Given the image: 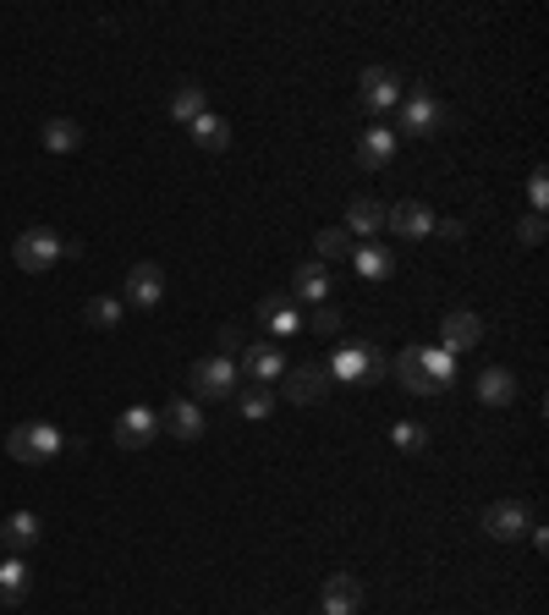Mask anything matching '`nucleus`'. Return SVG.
Returning <instances> with one entry per match:
<instances>
[{
	"label": "nucleus",
	"instance_id": "ddd939ff",
	"mask_svg": "<svg viewBox=\"0 0 549 615\" xmlns=\"http://www.w3.org/2000/svg\"><path fill=\"white\" fill-rule=\"evenodd\" d=\"M319 610L324 615H357L362 610V582L352 572H330L324 588H319Z\"/></svg>",
	"mask_w": 549,
	"mask_h": 615
},
{
	"label": "nucleus",
	"instance_id": "20e7f679",
	"mask_svg": "<svg viewBox=\"0 0 549 615\" xmlns=\"http://www.w3.org/2000/svg\"><path fill=\"white\" fill-rule=\"evenodd\" d=\"M445 105L429 94V88H407L401 94V116H396V138H434L445 127Z\"/></svg>",
	"mask_w": 549,
	"mask_h": 615
},
{
	"label": "nucleus",
	"instance_id": "5701e85b",
	"mask_svg": "<svg viewBox=\"0 0 549 615\" xmlns=\"http://www.w3.org/2000/svg\"><path fill=\"white\" fill-rule=\"evenodd\" d=\"M385 231V204L380 198H352L346 204V236H380Z\"/></svg>",
	"mask_w": 549,
	"mask_h": 615
},
{
	"label": "nucleus",
	"instance_id": "a878e982",
	"mask_svg": "<svg viewBox=\"0 0 549 615\" xmlns=\"http://www.w3.org/2000/svg\"><path fill=\"white\" fill-rule=\"evenodd\" d=\"M418 351H423V369H429L434 396H439V390H450V385H456V358H450L445 346H418Z\"/></svg>",
	"mask_w": 549,
	"mask_h": 615
},
{
	"label": "nucleus",
	"instance_id": "2f4dec72",
	"mask_svg": "<svg viewBox=\"0 0 549 615\" xmlns=\"http://www.w3.org/2000/svg\"><path fill=\"white\" fill-rule=\"evenodd\" d=\"M314 253H319V264L352 258V236H346V226H324V231L314 236Z\"/></svg>",
	"mask_w": 549,
	"mask_h": 615
},
{
	"label": "nucleus",
	"instance_id": "7c9ffc66",
	"mask_svg": "<svg viewBox=\"0 0 549 615\" xmlns=\"http://www.w3.org/2000/svg\"><path fill=\"white\" fill-rule=\"evenodd\" d=\"M82 324L116 330V324H122V297H88V303H82Z\"/></svg>",
	"mask_w": 549,
	"mask_h": 615
},
{
	"label": "nucleus",
	"instance_id": "4468645a",
	"mask_svg": "<svg viewBox=\"0 0 549 615\" xmlns=\"http://www.w3.org/2000/svg\"><path fill=\"white\" fill-rule=\"evenodd\" d=\"M396 149H401V138H396V127H369V132H357V165L362 170H385L391 159H396Z\"/></svg>",
	"mask_w": 549,
	"mask_h": 615
},
{
	"label": "nucleus",
	"instance_id": "dca6fc26",
	"mask_svg": "<svg viewBox=\"0 0 549 615\" xmlns=\"http://www.w3.org/2000/svg\"><path fill=\"white\" fill-rule=\"evenodd\" d=\"M527 505H516V500H495L489 511H484V534L489 539H500V544H511V539H522L527 534Z\"/></svg>",
	"mask_w": 549,
	"mask_h": 615
},
{
	"label": "nucleus",
	"instance_id": "4c0bfd02",
	"mask_svg": "<svg viewBox=\"0 0 549 615\" xmlns=\"http://www.w3.org/2000/svg\"><path fill=\"white\" fill-rule=\"evenodd\" d=\"M434 231H439V236H450V242H456V236H462V231H468V226H462V220H434Z\"/></svg>",
	"mask_w": 549,
	"mask_h": 615
},
{
	"label": "nucleus",
	"instance_id": "cd10ccee",
	"mask_svg": "<svg viewBox=\"0 0 549 615\" xmlns=\"http://www.w3.org/2000/svg\"><path fill=\"white\" fill-rule=\"evenodd\" d=\"M44 149L50 154H72V149H82V127L72 121V116H55V121H44Z\"/></svg>",
	"mask_w": 549,
	"mask_h": 615
},
{
	"label": "nucleus",
	"instance_id": "58836bf2",
	"mask_svg": "<svg viewBox=\"0 0 549 615\" xmlns=\"http://www.w3.org/2000/svg\"><path fill=\"white\" fill-rule=\"evenodd\" d=\"M314 615H324V610H314Z\"/></svg>",
	"mask_w": 549,
	"mask_h": 615
},
{
	"label": "nucleus",
	"instance_id": "f03ea898",
	"mask_svg": "<svg viewBox=\"0 0 549 615\" xmlns=\"http://www.w3.org/2000/svg\"><path fill=\"white\" fill-rule=\"evenodd\" d=\"M324 374H330V385L335 380L341 385H380L391 374V363H385V351L374 341H341V351L324 363Z\"/></svg>",
	"mask_w": 549,
	"mask_h": 615
},
{
	"label": "nucleus",
	"instance_id": "72a5a7b5",
	"mask_svg": "<svg viewBox=\"0 0 549 615\" xmlns=\"http://www.w3.org/2000/svg\"><path fill=\"white\" fill-rule=\"evenodd\" d=\"M544 231H549V226H544V215H522V220H516V242H522V247H538V242H544Z\"/></svg>",
	"mask_w": 549,
	"mask_h": 615
},
{
	"label": "nucleus",
	"instance_id": "412c9836",
	"mask_svg": "<svg viewBox=\"0 0 549 615\" xmlns=\"http://www.w3.org/2000/svg\"><path fill=\"white\" fill-rule=\"evenodd\" d=\"M28 588H34V572H28V561H23V555H0V604H7V610H17V604L28 599Z\"/></svg>",
	"mask_w": 549,
	"mask_h": 615
},
{
	"label": "nucleus",
	"instance_id": "e433bc0d",
	"mask_svg": "<svg viewBox=\"0 0 549 615\" xmlns=\"http://www.w3.org/2000/svg\"><path fill=\"white\" fill-rule=\"evenodd\" d=\"M527 539H533V550H549V527H538V522H527Z\"/></svg>",
	"mask_w": 549,
	"mask_h": 615
},
{
	"label": "nucleus",
	"instance_id": "7ed1b4c3",
	"mask_svg": "<svg viewBox=\"0 0 549 615\" xmlns=\"http://www.w3.org/2000/svg\"><path fill=\"white\" fill-rule=\"evenodd\" d=\"M66 446H72V439H66L55 423H17V428L7 434V457H12V462H23V467L55 462Z\"/></svg>",
	"mask_w": 549,
	"mask_h": 615
},
{
	"label": "nucleus",
	"instance_id": "f704fd0d",
	"mask_svg": "<svg viewBox=\"0 0 549 615\" xmlns=\"http://www.w3.org/2000/svg\"><path fill=\"white\" fill-rule=\"evenodd\" d=\"M308 330H314V335H335V330H341V308L319 303V308H314V319H308Z\"/></svg>",
	"mask_w": 549,
	"mask_h": 615
},
{
	"label": "nucleus",
	"instance_id": "423d86ee",
	"mask_svg": "<svg viewBox=\"0 0 549 615\" xmlns=\"http://www.w3.org/2000/svg\"><path fill=\"white\" fill-rule=\"evenodd\" d=\"M188 380H193V396H209V401H231V396H237V363L220 358V351L199 358Z\"/></svg>",
	"mask_w": 549,
	"mask_h": 615
},
{
	"label": "nucleus",
	"instance_id": "c756f323",
	"mask_svg": "<svg viewBox=\"0 0 549 615\" xmlns=\"http://www.w3.org/2000/svg\"><path fill=\"white\" fill-rule=\"evenodd\" d=\"M231 401H237V412H242V418H253V423H258V418H269V412H274V401H281V396H274L269 385H247V390H237Z\"/></svg>",
	"mask_w": 549,
	"mask_h": 615
},
{
	"label": "nucleus",
	"instance_id": "b1692460",
	"mask_svg": "<svg viewBox=\"0 0 549 615\" xmlns=\"http://www.w3.org/2000/svg\"><path fill=\"white\" fill-rule=\"evenodd\" d=\"M209 111V100H204V88L188 77V82H176V94H170V121H181V127H193L199 116Z\"/></svg>",
	"mask_w": 549,
	"mask_h": 615
},
{
	"label": "nucleus",
	"instance_id": "1a4fd4ad",
	"mask_svg": "<svg viewBox=\"0 0 549 615\" xmlns=\"http://www.w3.org/2000/svg\"><path fill=\"white\" fill-rule=\"evenodd\" d=\"M484 341V319L473 313V308H450L445 319H439V346L450 351V358H462V351H473Z\"/></svg>",
	"mask_w": 549,
	"mask_h": 615
},
{
	"label": "nucleus",
	"instance_id": "f3484780",
	"mask_svg": "<svg viewBox=\"0 0 549 615\" xmlns=\"http://www.w3.org/2000/svg\"><path fill=\"white\" fill-rule=\"evenodd\" d=\"M391 380H396L407 396H434L429 369H423V351H418V346H407V351H396V358H391Z\"/></svg>",
	"mask_w": 549,
	"mask_h": 615
},
{
	"label": "nucleus",
	"instance_id": "0eeeda50",
	"mask_svg": "<svg viewBox=\"0 0 549 615\" xmlns=\"http://www.w3.org/2000/svg\"><path fill=\"white\" fill-rule=\"evenodd\" d=\"M159 434L181 439V446H193V439L209 434V418H204V407H199L193 396H176V401H165V412H159Z\"/></svg>",
	"mask_w": 549,
	"mask_h": 615
},
{
	"label": "nucleus",
	"instance_id": "a211bd4d",
	"mask_svg": "<svg viewBox=\"0 0 549 615\" xmlns=\"http://www.w3.org/2000/svg\"><path fill=\"white\" fill-rule=\"evenodd\" d=\"M39 534H44V522H39L34 511H12L7 522H0V550L23 555V550H34V544H39Z\"/></svg>",
	"mask_w": 549,
	"mask_h": 615
},
{
	"label": "nucleus",
	"instance_id": "ea45409f",
	"mask_svg": "<svg viewBox=\"0 0 549 615\" xmlns=\"http://www.w3.org/2000/svg\"><path fill=\"white\" fill-rule=\"evenodd\" d=\"M0 555H7V550H0Z\"/></svg>",
	"mask_w": 549,
	"mask_h": 615
},
{
	"label": "nucleus",
	"instance_id": "39448f33",
	"mask_svg": "<svg viewBox=\"0 0 549 615\" xmlns=\"http://www.w3.org/2000/svg\"><path fill=\"white\" fill-rule=\"evenodd\" d=\"M401 77L391 72V66H362V77H357V105L362 111H374V116H385V111H396L401 105Z\"/></svg>",
	"mask_w": 549,
	"mask_h": 615
},
{
	"label": "nucleus",
	"instance_id": "bb28decb",
	"mask_svg": "<svg viewBox=\"0 0 549 615\" xmlns=\"http://www.w3.org/2000/svg\"><path fill=\"white\" fill-rule=\"evenodd\" d=\"M193 143H199V149H209V154H220V149L231 143V121H226V116H215V111H204V116L193 121Z\"/></svg>",
	"mask_w": 549,
	"mask_h": 615
},
{
	"label": "nucleus",
	"instance_id": "393cba45",
	"mask_svg": "<svg viewBox=\"0 0 549 615\" xmlns=\"http://www.w3.org/2000/svg\"><path fill=\"white\" fill-rule=\"evenodd\" d=\"M352 264H357L362 281H391V276H396V258H391V247H380V242L352 247Z\"/></svg>",
	"mask_w": 549,
	"mask_h": 615
},
{
	"label": "nucleus",
	"instance_id": "4be33fe9",
	"mask_svg": "<svg viewBox=\"0 0 549 615\" xmlns=\"http://www.w3.org/2000/svg\"><path fill=\"white\" fill-rule=\"evenodd\" d=\"M473 396H478L484 407H511V401H516V374H511V369H484V374L473 380Z\"/></svg>",
	"mask_w": 549,
	"mask_h": 615
},
{
	"label": "nucleus",
	"instance_id": "9d476101",
	"mask_svg": "<svg viewBox=\"0 0 549 615\" xmlns=\"http://www.w3.org/2000/svg\"><path fill=\"white\" fill-rule=\"evenodd\" d=\"M242 374L253 380V385H274L286 374V351L274 346V341H247L242 346Z\"/></svg>",
	"mask_w": 549,
	"mask_h": 615
},
{
	"label": "nucleus",
	"instance_id": "6ab92c4d",
	"mask_svg": "<svg viewBox=\"0 0 549 615\" xmlns=\"http://www.w3.org/2000/svg\"><path fill=\"white\" fill-rule=\"evenodd\" d=\"M253 319H258V324H269L274 335H297V330H303V313H297V303H292L286 292L264 297V303L253 308Z\"/></svg>",
	"mask_w": 549,
	"mask_h": 615
},
{
	"label": "nucleus",
	"instance_id": "6e6552de",
	"mask_svg": "<svg viewBox=\"0 0 549 615\" xmlns=\"http://www.w3.org/2000/svg\"><path fill=\"white\" fill-rule=\"evenodd\" d=\"M274 396H286V401H297V407H319L324 396H330V374H324V363H286V374H281V390Z\"/></svg>",
	"mask_w": 549,
	"mask_h": 615
},
{
	"label": "nucleus",
	"instance_id": "c9c22d12",
	"mask_svg": "<svg viewBox=\"0 0 549 615\" xmlns=\"http://www.w3.org/2000/svg\"><path fill=\"white\" fill-rule=\"evenodd\" d=\"M220 346H226V351H242V346H247V335H242L237 324H226V330H220Z\"/></svg>",
	"mask_w": 549,
	"mask_h": 615
},
{
	"label": "nucleus",
	"instance_id": "c85d7f7f",
	"mask_svg": "<svg viewBox=\"0 0 549 615\" xmlns=\"http://www.w3.org/2000/svg\"><path fill=\"white\" fill-rule=\"evenodd\" d=\"M391 446H396V451H407V457H423V451H429V423L401 418V423L391 428Z\"/></svg>",
	"mask_w": 549,
	"mask_h": 615
},
{
	"label": "nucleus",
	"instance_id": "9b49d317",
	"mask_svg": "<svg viewBox=\"0 0 549 615\" xmlns=\"http://www.w3.org/2000/svg\"><path fill=\"white\" fill-rule=\"evenodd\" d=\"M154 439H159V412L154 407H127L116 418V446L122 451H143V446H154Z\"/></svg>",
	"mask_w": 549,
	"mask_h": 615
},
{
	"label": "nucleus",
	"instance_id": "f8f14e48",
	"mask_svg": "<svg viewBox=\"0 0 549 615\" xmlns=\"http://www.w3.org/2000/svg\"><path fill=\"white\" fill-rule=\"evenodd\" d=\"M122 303H127V308H159V303H165V270H159V264H132Z\"/></svg>",
	"mask_w": 549,
	"mask_h": 615
},
{
	"label": "nucleus",
	"instance_id": "aec40b11",
	"mask_svg": "<svg viewBox=\"0 0 549 615\" xmlns=\"http://www.w3.org/2000/svg\"><path fill=\"white\" fill-rule=\"evenodd\" d=\"M292 303H330V270L319 258H308V264H297V276H292Z\"/></svg>",
	"mask_w": 549,
	"mask_h": 615
},
{
	"label": "nucleus",
	"instance_id": "f257e3e1",
	"mask_svg": "<svg viewBox=\"0 0 549 615\" xmlns=\"http://www.w3.org/2000/svg\"><path fill=\"white\" fill-rule=\"evenodd\" d=\"M77 253H82V242H66L55 226H28L12 242V264H17V270H28V276H44V270H55L61 258H77Z\"/></svg>",
	"mask_w": 549,
	"mask_h": 615
},
{
	"label": "nucleus",
	"instance_id": "473e14b6",
	"mask_svg": "<svg viewBox=\"0 0 549 615\" xmlns=\"http://www.w3.org/2000/svg\"><path fill=\"white\" fill-rule=\"evenodd\" d=\"M527 204H533V215H544V204H549V170L544 165L527 176Z\"/></svg>",
	"mask_w": 549,
	"mask_h": 615
},
{
	"label": "nucleus",
	"instance_id": "2eb2a0df",
	"mask_svg": "<svg viewBox=\"0 0 549 615\" xmlns=\"http://www.w3.org/2000/svg\"><path fill=\"white\" fill-rule=\"evenodd\" d=\"M385 231H396V236H429L434 231V209L429 204H418V198H401V204H385Z\"/></svg>",
	"mask_w": 549,
	"mask_h": 615
}]
</instances>
